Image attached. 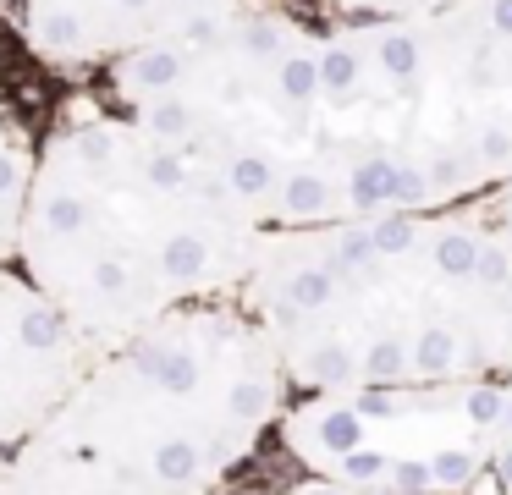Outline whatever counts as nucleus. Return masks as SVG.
<instances>
[{"label":"nucleus","instance_id":"ddd939ff","mask_svg":"<svg viewBox=\"0 0 512 495\" xmlns=\"http://www.w3.org/2000/svg\"><path fill=\"white\" fill-rule=\"evenodd\" d=\"M259 495H287V490H259Z\"/></svg>","mask_w":512,"mask_h":495},{"label":"nucleus","instance_id":"f8f14e48","mask_svg":"<svg viewBox=\"0 0 512 495\" xmlns=\"http://www.w3.org/2000/svg\"><path fill=\"white\" fill-rule=\"evenodd\" d=\"M287 495H386V490H347V484H320V479H298Z\"/></svg>","mask_w":512,"mask_h":495},{"label":"nucleus","instance_id":"39448f33","mask_svg":"<svg viewBox=\"0 0 512 495\" xmlns=\"http://www.w3.org/2000/svg\"><path fill=\"white\" fill-rule=\"evenodd\" d=\"M325 28L254 6L105 66L111 110L188 154L259 231L336 220L325 171Z\"/></svg>","mask_w":512,"mask_h":495},{"label":"nucleus","instance_id":"6e6552de","mask_svg":"<svg viewBox=\"0 0 512 495\" xmlns=\"http://www.w3.org/2000/svg\"><path fill=\"white\" fill-rule=\"evenodd\" d=\"M94 358L100 352L23 281V270L0 264V457L56 413Z\"/></svg>","mask_w":512,"mask_h":495},{"label":"nucleus","instance_id":"7ed1b4c3","mask_svg":"<svg viewBox=\"0 0 512 495\" xmlns=\"http://www.w3.org/2000/svg\"><path fill=\"white\" fill-rule=\"evenodd\" d=\"M292 385L237 297L105 347L6 457L0 495H221L276 435Z\"/></svg>","mask_w":512,"mask_h":495},{"label":"nucleus","instance_id":"f03ea898","mask_svg":"<svg viewBox=\"0 0 512 495\" xmlns=\"http://www.w3.org/2000/svg\"><path fill=\"white\" fill-rule=\"evenodd\" d=\"M259 242L221 182L105 105L39 143L12 264L105 352L193 303L237 297Z\"/></svg>","mask_w":512,"mask_h":495},{"label":"nucleus","instance_id":"9b49d317","mask_svg":"<svg viewBox=\"0 0 512 495\" xmlns=\"http://www.w3.org/2000/svg\"><path fill=\"white\" fill-rule=\"evenodd\" d=\"M479 209H485V215L496 220V231L507 237V248H512V187H501V193H496V198H485Z\"/></svg>","mask_w":512,"mask_h":495},{"label":"nucleus","instance_id":"1a4fd4ad","mask_svg":"<svg viewBox=\"0 0 512 495\" xmlns=\"http://www.w3.org/2000/svg\"><path fill=\"white\" fill-rule=\"evenodd\" d=\"M287 11H298L314 28H364V22H397L419 17V11L452 6V0H281Z\"/></svg>","mask_w":512,"mask_h":495},{"label":"nucleus","instance_id":"9d476101","mask_svg":"<svg viewBox=\"0 0 512 495\" xmlns=\"http://www.w3.org/2000/svg\"><path fill=\"white\" fill-rule=\"evenodd\" d=\"M490 490L512 495V369L496 380V424H490Z\"/></svg>","mask_w":512,"mask_h":495},{"label":"nucleus","instance_id":"20e7f679","mask_svg":"<svg viewBox=\"0 0 512 495\" xmlns=\"http://www.w3.org/2000/svg\"><path fill=\"white\" fill-rule=\"evenodd\" d=\"M320 83L336 220L468 209L512 187V0L325 28Z\"/></svg>","mask_w":512,"mask_h":495},{"label":"nucleus","instance_id":"423d86ee","mask_svg":"<svg viewBox=\"0 0 512 495\" xmlns=\"http://www.w3.org/2000/svg\"><path fill=\"white\" fill-rule=\"evenodd\" d=\"M496 380L292 396L276 435L303 479L386 495H474L490 484Z\"/></svg>","mask_w":512,"mask_h":495},{"label":"nucleus","instance_id":"f257e3e1","mask_svg":"<svg viewBox=\"0 0 512 495\" xmlns=\"http://www.w3.org/2000/svg\"><path fill=\"white\" fill-rule=\"evenodd\" d=\"M237 303L270 336L292 396L512 369V248L479 204L265 231Z\"/></svg>","mask_w":512,"mask_h":495},{"label":"nucleus","instance_id":"0eeeda50","mask_svg":"<svg viewBox=\"0 0 512 495\" xmlns=\"http://www.w3.org/2000/svg\"><path fill=\"white\" fill-rule=\"evenodd\" d=\"M281 0H17L28 50L56 72H105L133 50Z\"/></svg>","mask_w":512,"mask_h":495}]
</instances>
